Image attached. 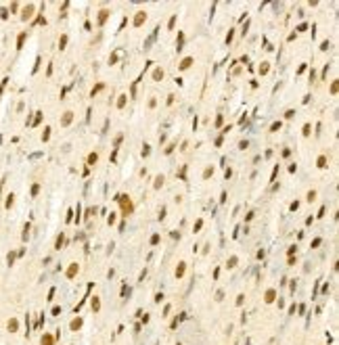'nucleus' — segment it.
<instances>
[{"label": "nucleus", "instance_id": "obj_13", "mask_svg": "<svg viewBox=\"0 0 339 345\" xmlns=\"http://www.w3.org/2000/svg\"><path fill=\"white\" fill-rule=\"evenodd\" d=\"M314 199H316V190H310V193H308V197H306V201H308V203H312Z\"/></svg>", "mask_w": 339, "mask_h": 345}, {"label": "nucleus", "instance_id": "obj_10", "mask_svg": "<svg viewBox=\"0 0 339 345\" xmlns=\"http://www.w3.org/2000/svg\"><path fill=\"white\" fill-rule=\"evenodd\" d=\"M163 182H166V178H163V176H157V178H155V188H161Z\"/></svg>", "mask_w": 339, "mask_h": 345}, {"label": "nucleus", "instance_id": "obj_4", "mask_svg": "<svg viewBox=\"0 0 339 345\" xmlns=\"http://www.w3.org/2000/svg\"><path fill=\"white\" fill-rule=\"evenodd\" d=\"M193 61H195L193 57H186V59H182V61H180V65H178V67H180V69L184 71V69H188V67L193 65Z\"/></svg>", "mask_w": 339, "mask_h": 345}, {"label": "nucleus", "instance_id": "obj_24", "mask_svg": "<svg viewBox=\"0 0 339 345\" xmlns=\"http://www.w3.org/2000/svg\"><path fill=\"white\" fill-rule=\"evenodd\" d=\"M65 44H67V36H63V38H61V40H59V46H61V48H63V46H65Z\"/></svg>", "mask_w": 339, "mask_h": 345}, {"label": "nucleus", "instance_id": "obj_9", "mask_svg": "<svg viewBox=\"0 0 339 345\" xmlns=\"http://www.w3.org/2000/svg\"><path fill=\"white\" fill-rule=\"evenodd\" d=\"M107 17H109V11H101V13H98V25H103V23L107 21Z\"/></svg>", "mask_w": 339, "mask_h": 345}, {"label": "nucleus", "instance_id": "obj_8", "mask_svg": "<svg viewBox=\"0 0 339 345\" xmlns=\"http://www.w3.org/2000/svg\"><path fill=\"white\" fill-rule=\"evenodd\" d=\"M78 270H80V268H78V263H71V266H69V270H67V276H69V278H73V276L78 274Z\"/></svg>", "mask_w": 339, "mask_h": 345}, {"label": "nucleus", "instance_id": "obj_22", "mask_svg": "<svg viewBox=\"0 0 339 345\" xmlns=\"http://www.w3.org/2000/svg\"><path fill=\"white\" fill-rule=\"evenodd\" d=\"M151 243L157 245V243H159V234H153V236H151Z\"/></svg>", "mask_w": 339, "mask_h": 345}, {"label": "nucleus", "instance_id": "obj_14", "mask_svg": "<svg viewBox=\"0 0 339 345\" xmlns=\"http://www.w3.org/2000/svg\"><path fill=\"white\" fill-rule=\"evenodd\" d=\"M149 153H151V146L145 144V146H142V157H149Z\"/></svg>", "mask_w": 339, "mask_h": 345}, {"label": "nucleus", "instance_id": "obj_1", "mask_svg": "<svg viewBox=\"0 0 339 345\" xmlns=\"http://www.w3.org/2000/svg\"><path fill=\"white\" fill-rule=\"evenodd\" d=\"M115 201H117V203H122V216H124V217H128L132 211H134L132 199H130L128 195H117V197H115Z\"/></svg>", "mask_w": 339, "mask_h": 345}, {"label": "nucleus", "instance_id": "obj_19", "mask_svg": "<svg viewBox=\"0 0 339 345\" xmlns=\"http://www.w3.org/2000/svg\"><path fill=\"white\" fill-rule=\"evenodd\" d=\"M212 174H213V168H207V170H205V172H203V178H210V176H212Z\"/></svg>", "mask_w": 339, "mask_h": 345}, {"label": "nucleus", "instance_id": "obj_5", "mask_svg": "<svg viewBox=\"0 0 339 345\" xmlns=\"http://www.w3.org/2000/svg\"><path fill=\"white\" fill-rule=\"evenodd\" d=\"M316 165H318V168H329V157H327V155H320L318 161H316Z\"/></svg>", "mask_w": 339, "mask_h": 345}, {"label": "nucleus", "instance_id": "obj_21", "mask_svg": "<svg viewBox=\"0 0 339 345\" xmlns=\"http://www.w3.org/2000/svg\"><path fill=\"white\" fill-rule=\"evenodd\" d=\"M268 71V63H262V67H260V73H266Z\"/></svg>", "mask_w": 339, "mask_h": 345}, {"label": "nucleus", "instance_id": "obj_3", "mask_svg": "<svg viewBox=\"0 0 339 345\" xmlns=\"http://www.w3.org/2000/svg\"><path fill=\"white\" fill-rule=\"evenodd\" d=\"M71 119H73V113H71V111H65V113H63V117H61V126H63V128H65V126H69V124H71Z\"/></svg>", "mask_w": 339, "mask_h": 345}, {"label": "nucleus", "instance_id": "obj_15", "mask_svg": "<svg viewBox=\"0 0 339 345\" xmlns=\"http://www.w3.org/2000/svg\"><path fill=\"white\" fill-rule=\"evenodd\" d=\"M310 130H312V126H310V124H306V126H303V136H310V134H312Z\"/></svg>", "mask_w": 339, "mask_h": 345}, {"label": "nucleus", "instance_id": "obj_7", "mask_svg": "<svg viewBox=\"0 0 339 345\" xmlns=\"http://www.w3.org/2000/svg\"><path fill=\"white\" fill-rule=\"evenodd\" d=\"M32 13H34V6H32V4H30V6H25V8H23V15H21V17H23V19H25V21H27V19H30V17H32Z\"/></svg>", "mask_w": 339, "mask_h": 345}, {"label": "nucleus", "instance_id": "obj_12", "mask_svg": "<svg viewBox=\"0 0 339 345\" xmlns=\"http://www.w3.org/2000/svg\"><path fill=\"white\" fill-rule=\"evenodd\" d=\"M96 159H98V155H96V153L88 155V163H90V165H94V163H96Z\"/></svg>", "mask_w": 339, "mask_h": 345}, {"label": "nucleus", "instance_id": "obj_26", "mask_svg": "<svg viewBox=\"0 0 339 345\" xmlns=\"http://www.w3.org/2000/svg\"><path fill=\"white\" fill-rule=\"evenodd\" d=\"M293 115H295V111H291V109H289V111H287V113H285V117H287V119H291V117H293Z\"/></svg>", "mask_w": 339, "mask_h": 345}, {"label": "nucleus", "instance_id": "obj_25", "mask_svg": "<svg viewBox=\"0 0 339 345\" xmlns=\"http://www.w3.org/2000/svg\"><path fill=\"white\" fill-rule=\"evenodd\" d=\"M48 132H50V128H46V130H44V134H42V140H48V136H50Z\"/></svg>", "mask_w": 339, "mask_h": 345}, {"label": "nucleus", "instance_id": "obj_16", "mask_svg": "<svg viewBox=\"0 0 339 345\" xmlns=\"http://www.w3.org/2000/svg\"><path fill=\"white\" fill-rule=\"evenodd\" d=\"M182 274H184V263H180L178 270H176V276H182Z\"/></svg>", "mask_w": 339, "mask_h": 345}, {"label": "nucleus", "instance_id": "obj_2", "mask_svg": "<svg viewBox=\"0 0 339 345\" xmlns=\"http://www.w3.org/2000/svg\"><path fill=\"white\" fill-rule=\"evenodd\" d=\"M145 21H147V13H145V11H138L136 17H134V27H140Z\"/></svg>", "mask_w": 339, "mask_h": 345}, {"label": "nucleus", "instance_id": "obj_11", "mask_svg": "<svg viewBox=\"0 0 339 345\" xmlns=\"http://www.w3.org/2000/svg\"><path fill=\"white\" fill-rule=\"evenodd\" d=\"M126 98H128L126 94H122V96H120V100H117V107H120V109H124V107H126Z\"/></svg>", "mask_w": 339, "mask_h": 345}, {"label": "nucleus", "instance_id": "obj_6", "mask_svg": "<svg viewBox=\"0 0 339 345\" xmlns=\"http://www.w3.org/2000/svg\"><path fill=\"white\" fill-rule=\"evenodd\" d=\"M153 80H155V82H161V80H163V69H161V67H157V69L153 71Z\"/></svg>", "mask_w": 339, "mask_h": 345}, {"label": "nucleus", "instance_id": "obj_20", "mask_svg": "<svg viewBox=\"0 0 339 345\" xmlns=\"http://www.w3.org/2000/svg\"><path fill=\"white\" fill-rule=\"evenodd\" d=\"M276 130H281V122H276V124H272V128H270V132H276Z\"/></svg>", "mask_w": 339, "mask_h": 345}, {"label": "nucleus", "instance_id": "obj_23", "mask_svg": "<svg viewBox=\"0 0 339 345\" xmlns=\"http://www.w3.org/2000/svg\"><path fill=\"white\" fill-rule=\"evenodd\" d=\"M61 245H63V232H61V236L57 239V249H61Z\"/></svg>", "mask_w": 339, "mask_h": 345}, {"label": "nucleus", "instance_id": "obj_17", "mask_svg": "<svg viewBox=\"0 0 339 345\" xmlns=\"http://www.w3.org/2000/svg\"><path fill=\"white\" fill-rule=\"evenodd\" d=\"M115 216H117V214H109V217H107V222H109V226H111V224H115Z\"/></svg>", "mask_w": 339, "mask_h": 345}, {"label": "nucleus", "instance_id": "obj_18", "mask_svg": "<svg viewBox=\"0 0 339 345\" xmlns=\"http://www.w3.org/2000/svg\"><path fill=\"white\" fill-rule=\"evenodd\" d=\"M235 266H237V257L232 255V257L228 259V268H235Z\"/></svg>", "mask_w": 339, "mask_h": 345}]
</instances>
